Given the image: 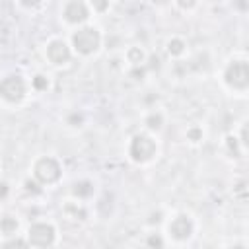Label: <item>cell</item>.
Segmentation results:
<instances>
[{"label": "cell", "instance_id": "44dd1931", "mask_svg": "<svg viewBox=\"0 0 249 249\" xmlns=\"http://www.w3.org/2000/svg\"><path fill=\"white\" fill-rule=\"evenodd\" d=\"M45 2L47 0H16V6L21 10V12H27V14H37L45 8Z\"/></svg>", "mask_w": 249, "mask_h": 249}, {"label": "cell", "instance_id": "ba28073f", "mask_svg": "<svg viewBox=\"0 0 249 249\" xmlns=\"http://www.w3.org/2000/svg\"><path fill=\"white\" fill-rule=\"evenodd\" d=\"M43 58L54 70H64L76 60L74 51L68 43V37L64 35H51L43 43Z\"/></svg>", "mask_w": 249, "mask_h": 249}, {"label": "cell", "instance_id": "4fadbf2b", "mask_svg": "<svg viewBox=\"0 0 249 249\" xmlns=\"http://www.w3.org/2000/svg\"><path fill=\"white\" fill-rule=\"evenodd\" d=\"M222 150H224V154H226L228 158H231V160H243V158L247 156V152H249V146H245V144L239 140V136L235 134V130H230V132H226L224 138H222Z\"/></svg>", "mask_w": 249, "mask_h": 249}, {"label": "cell", "instance_id": "7402d4cb", "mask_svg": "<svg viewBox=\"0 0 249 249\" xmlns=\"http://www.w3.org/2000/svg\"><path fill=\"white\" fill-rule=\"evenodd\" d=\"M64 124L68 128H82L86 124V115L82 111H70L66 117H64Z\"/></svg>", "mask_w": 249, "mask_h": 249}, {"label": "cell", "instance_id": "5bb4252c", "mask_svg": "<svg viewBox=\"0 0 249 249\" xmlns=\"http://www.w3.org/2000/svg\"><path fill=\"white\" fill-rule=\"evenodd\" d=\"M62 214L68 218V220H74V222H88L89 220V202H82V200H76V198H66L62 202Z\"/></svg>", "mask_w": 249, "mask_h": 249}, {"label": "cell", "instance_id": "8fae6325", "mask_svg": "<svg viewBox=\"0 0 249 249\" xmlns=\"http://www.w3.org/2000/svg\"><path fill=\"white\" fill-rule=\"evenodd\" d=\"M97 195V183L89 177H80L76 181H72L70 189H68V196L82 200V202H91Z\"/></svg>", "mask_w": 249, "mask_h": 249}, {"label": "cell", "instance_id": "9c48e42d", "mask_svg": "<svg viewBox=\"0 0 249 249\" xmlns=\"http://www.w3.org/2000/svg\"><path fill=\"white\" fill-rule=\"evenodd\" d=\"M58 21L66 31H70L88 21H93V16L86 0H62L58 8Z\"/></svg>", "mask_w": 249, "mask_h": 249}, {"label": "cell", "instance_id": "30bf717a", "mask_svg": "<svg viewBox=\"0 0 249 249\" xmlns=\"http://www.w3.org/2000/svg\"><path fill=\"white\" fill-rule=\"evenodd\" d=\"M163 53L173 62H183L189 54V41L181 33H171L163 41Z\"/></svg>", "mask_w": 249, "mask_h": 249}, {"label": "cell", "instance_id": "ac0fdd59", "mask_svg": "<svg viewBox=\"0 0 249 249\" xmlns=\"http://www.w3.org/2000/svg\"><path fill=\"white\" fill-rule=\"evenodd\" d=\"M183 138H185V142H187L191 148L202 146L204 140H206V128H204V124H200V123L189 124V126L185 128V132H183Z\"/></svg>", "mask_w": 249, "mask_h": 249}, {"label": "cell", "instance_id": "ffe728a7", "mask_svg": "<svg viewBox=\"0 0 249 249\" xmlns=\"http://www.w3.org/2000/svg\"><path fill=\"white\" fill-rule=\"evenodd\" d=\"M198 6H200V0H173V4H171V8L183 16L195 14L198 10Z\"/></svg>", "mask_w": 249, "mask_h": 249}, {"label": "cell", "instance_id": "7a4b0ae2", "mask_svg": "<svg viewBox=\"0 0 249 249\" xmlns=\"http://www.w3.org/2000/svg\"><path fill=\"white\" fill-rule=\"evenodd\" d=\"M161 233L167 247L191 245L198 233V220L191 210H173L161 222Z\"/></svg>", "mask_w": 249, "mask_h": 249}, {"label": "cell", "instance_id": "d4e9b609", "mask_svg": "<svg viewBox=\"0 0 249 249\" xmlns=\"http://www.w3.org/2000/svg\"><path fill=\"white\" fill-rule=\"evenodd\" d=\"M10 195H12V185H10L6 179H2V177H0V202L8 200V198H10Z\"/></svg>", "mask_w": 249, "mask_h": 249}, {"label": "cell", "instance_id": "d6986e66", "mask_svg": "<svg viewBox=\"0 0 249 249\" xmlns=\"http://www.w3.org/2000/svg\"><path fill=\"white\" fill-rule=\"evenodd\" d=\"M89 6V12L93 18H101L107 16L113 10V0H86Z\"/></svg>", "mask_w": 249, "mask_h": 249}, {"label": "cell", "instance_id": "9a60e30c", "mask_svg": "<svg viewBox=\"0 0 249 249\" xmlns=\"http://www.w3.org/2000/svg\"><path fill=\"white\" fill-rule=\"evenodd\" d=\"M23 233V222L16 212H2L0 214V239L14 237Z\"/></svg>", "mask_w": 249, "mask_h": 249}, {"label": "cell", "instance_id": "603a6c76", "mask_svg": "<svg viewBox=\"0 0 249 249\" xmlns=\"http://www.w3.org/2000/svg\"><path fill=\"white\" fill-rule=\"evenodd\" d=\"M144 245H148V247H167V241H165V237H163V233H161V230H160V231L146 233Z\"/></svg>", "mask_w": 249, "mask_h": 249}, {"label": "cell", "instance_id": "5b68a950", "mask_svg": "<svg viewBox=\"0 0 249 249\" xmlns=\"http://www.w3.org/2000/svg\"><path fill=\"white\" fill-rule=\"evenodd\" d=\"M31 97L29 76L19 70H8L0 74V105L6 109H19Z\"/></svg>", "mask_w": 249, "mask_h": 249}, {"label": "cell", "instance_id": "484cf974", "mask_svg": "<svg viewBox=\"0 0 249 249\" xmlns=\"http://www.w3.org/2000/svg\"><path fill=\"white\" fill-rule=\"evenodd\" d=\"M150 2H152V6H156L158 10L171 8V4H173V0H150Z\"/></svg>", "mask_w": 249, "mask_h": 249}, {"label": "cell", "instance_id": "3957f363", "mask_svg": "<svg viewBox=\"0 0 249 249\" xmlns=\"http://www.w3.org/2000/svg\"><path fill=\"white\" fill-rule=\"evenodd\" d=\"M124 156L128 163L134 167H150L154 165L161 156V142L160 136L140 128L134 134L128 136L124 144Z\"/></svg>", "mask_w": 249, "mask_h": 249}, {"label": "cell", "instance_id": "6da1fadb", "mask_svg": "<svg viewBox=\"0 0 249 249\" xmlns=\"http://www.w3.org/2000/svg\"><path fill=\"white\" fill-rule=\"evenodd\" d=\"M220 88L237 99H245L249 93V56L245 51L231 53L218 70Z\"/></svg>", "mask_w": 249, "mask_h": 249}, {"label": "cell", "instance_id": "2e32d148", "mask_svg": "<svg viewBox=\"0 0 249 249\" xmlns=\"http://www.w3.org/2000/svg\"><path fill=\"white\" fill-rule=\"evenodd\" d=\"M123 60L126 62L128 68H136V66H146L148 62V51L138 45V43H132V45H126L123 49Z\"/></svg>", "mask_w": 249, "mask_h": 249}, {"label": "cell", "instance_id": "e0dca14e", "mask_svg": "<svg viewBox=\"0 0 249 249\" xmlns=\"http://www.w3.org/2000/svg\"><path fill=\"white\" fill-rule=\"evenodd\" d=\"M29 88H31V93L35 95H43V93H49L53 89V78L51 74L47 72H35L29 76Z\"/></svg>", "mask_w": 249, "mask_h": 249}, {"label": "cell", "instance_id": "277c9868", "mask_svg": "<svg viewBox=\"0 0 249 249\" xmlns=\"http://www.w3.org/2000/svg\"><path fill=\"white\" fill-rule=\"evenodd\" d=\"M66 37L74 51V56L82 60L95 58L105 47V33L95 21H88L80 27L70 29Z\"/></svg>", "mask_w": 249, "mask_h": 249}, {"label": "cell", "instance_id": "52a82bcc", "mask_svg": "<svg viewBox=\"0 0 249 249\" xmlns=\"http://www.w3.org/2000/svg\"><path fill=\"white\" fill-rule=\"evenodd\" d=\"M23 237L27 247L51 249L60 243V228L51 218H35L23 226Z\"/></svg>", "mask_w": 249, "mask_h": 249}, {"label": "cell", "instance_id": "7c38bea8", "mask_svg": "<svg viewBox=\"0 0 249 249\" xmlns=\"http://www.w3.org/2000/svg\"><path fill=\"white\" fill-rule=\"evenodd\" d=\"M165 124H167V113L161 107H152L142 115V128L156 136L161 134Z\"/></svg>", "mask_w": 249, "mask_h": 249}, {"label": "cell", "instance_id": "8992f818", "mask_svg": "<svg viewBox=\"0 0 249 249\" xmlns=\"http://www.w3.org/2000/svg\"><path fill=\"white\" fill-rule=\"evenodd\" d=\"M29 177L35 179L45 191L54 189L64 181V163L56 154H39L29 163Z\"/></svg>", "mask_w": 249, "mask_h": 249}, {"label": "cell", "instance_id": "cb8c5ba5", "mask_svg": "<svg viewBox=\"0 0 249 249\" xmlns=\"http://www.w3.org/2000/svg\"><path fill=\"white\" fill-rule=\"evenodd\" d=\"M0 247H27V243H25L23 233H19V235H14V237L0 239Z\"/></svg>", "mask_w": 249, "mask_h": 249}]
</instances>
